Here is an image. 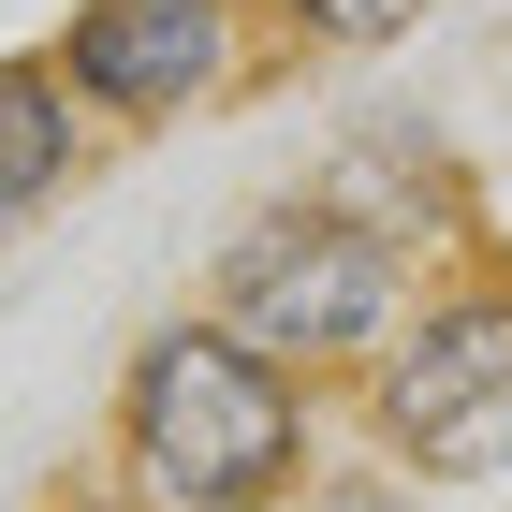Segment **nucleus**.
I'll return each instance as SVG.
<instances>
[{
	"label": "nucleus",
	"instance_id": "obj_1",
	"mask_svg": "<svg viewBox=\"0 0 512 512\" xmlns=\"http://www.w3.org/2000/svg\"><path fill=\"white\" fill-rule=\"evenodd\" d=\"M103 454H118L132 512H308L322 454H337V395L308 366L249 352L220 308H161L118 352Z\"/></svg>",
	"mask_w": 512,
	"mask_h": 512
},
{
	"label": "nucleus",
	"instance_id": "obj_8",
	"mask_svg": "<svg viewBox=\"0 0 512 512\" xmlns=\"http://www.w3.org/2000/svg\"><path fill=\"white\" fill-rule=\"evenodd\" d=\"M44 512H132V498H118V483H74V498H44Z\"/></svg>",
	"mask_w": 512,
	"mask_h": 512
},
{
	"label": "nucleus",
	"instance_id": "obj_3",
	"mask_svg": "<svg viewBox=\"0 0 512 512\" xmlns=\"http://www.w3.org/2000/svg\"><path fill=\"white\" fill-rule=\"evenodd\" d=\"M352 439L395 483H512V264L469 249V264L425 278V308L395 322V352L352 381Z\"/></svg>",
	"mask_w": 512,
	"mask_h": 512
},
{
	"label": "nucleus",
	"instance_id": "obj_2",
	"mask_svg": "<svg viewBox=\"0 0 512 512\" xmlns=\"http://www.w3.org/2000/svg\"><path fill=\"white\" fill-rule=\"evenodd\" d=\"M425 278H439L425 249H395L381 220H352L337 191H308V176H293V191H264L235 235L205 249V293H191V308H220L249 352L308 366L322 395H352L366 366L395 352V322L425 308Z\"/></svg>",
	"mask_w": 512,
	"mask_h": 512
},
{
	"label": "nucleus",
	"instance_id": "obj_4",
	"mask_svg": "<svg viewBox=\"0 0 512 512\" xmlns=\"http://www.w3.org/2000/svg\"><path fill=\"white\" fill-rule=\"evenodd\" d=\"M59 74H74V103L103 132H191L235 103L249 74V0H59Z\"/></svg>",
	"mask_w": 512,
	"mask_h": 512
},
{
	"label": "nucleus",
	"instance_id": "obj_5",
	"mask_svg": "<svg viewBox=\"0 0 512 512\" xmlns=\"http://www.w3.org/2000/svg\"><path fill=\"white\" fill-rule=\"evenodd\" d=\"M308 191H337L352 220H381V235H395V249H425V264H469V249H483V176L454 161V132L410 118V103L337 118V147L308 161Z\"/></svg>",
	"mask_w": 512,
	"mask_h": 512
},
{
	"label": "nucleus",
	"instance_id": "obj_7",
	"mask_svg": "<svg viewBox=\"0 0 512 512\" xmlns=\"http://www.w3.org/2000/svg\"><path fill=\"white\" fill-rule=\"evenodd\" d=\"M439 0H249V30L293 44V59H381V44H410Z\"/></svg>",
	"mask_w": 512,
	"mask_h": 512
},
{
	"label": "nucleus",
	"instance_id": "obj_6",
	"mask_svg": "<svg viewBox=\"0 0 512 512\" xmlns=\"http://www.w3.org/2000/svg\"><path fill=\"white\" fill-rule=\"evenodd\" d=\"M88 147H103V118L74 103L59 44H0V249L30 235V220H59V205H74Z\"/></svg>",
	"mask_w": 512,
	"mask_h": 512
}]
</instances>
